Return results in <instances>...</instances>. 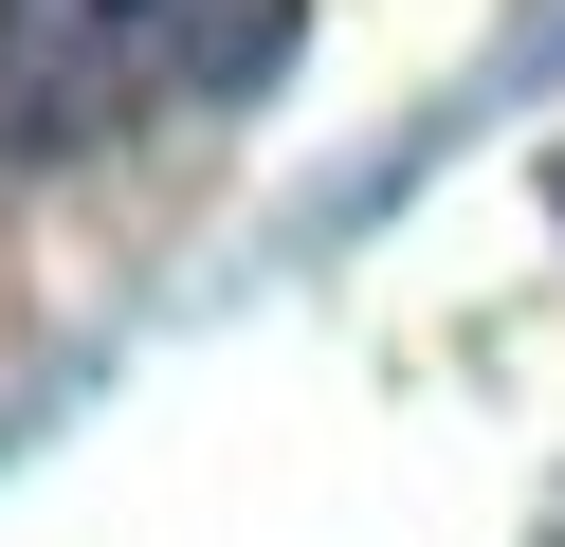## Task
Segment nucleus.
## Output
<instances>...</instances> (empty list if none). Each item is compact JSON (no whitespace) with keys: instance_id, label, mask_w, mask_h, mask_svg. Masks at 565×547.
<instances>
[{"instance_id":"nucleus-1","label":"nucleus","mask_w":565,"mask_h":547,"mask_svg":"<svg viewBox=\"0 0 565 547\" xmlns=\"http://www.w3.org/2000/svg\"><path fill=\"white\" fill-rule=\"evenodd\" d=\"M310 0H0V165H92L128 128L274 92Z\"/></svg>"}]
</instances>
